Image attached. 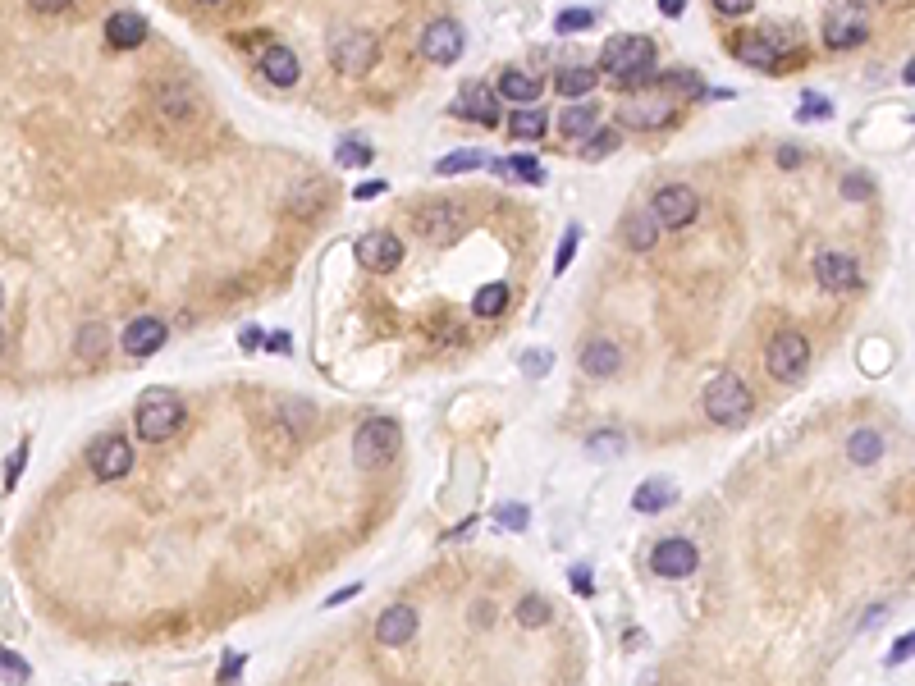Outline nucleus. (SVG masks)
Masks as SVG:
<instances>
[{
    "instance_id": "obj_1",
    "label": "nucleus",
    "mask_w": 915,
    "mask_h": 686,
    "mask_svg": "<svg viewBox=\"0 0 915 686\" xmlns=\"http://www.w3.org/2000/svg\"><path fill=\"white\" fill-rule=\"evenodd\" d=\"M600 69L609 78H618L623 87H646L650 69H655V42L650 37H632V33H618L604 42L600 51Z\"/></svg>"
},
{
    "instance_id": "obj_2",
    "label": "nucleus",
    "mask_w": 915,
    "mask_h": 686,
    "mask_svg": "<svg viewBox=\"0 0 915 686\" xmlns=\"http://www.w3.org/2000/svg\"><path fill=\"white\" fill-rule=\"evenodd\" d=\"M705 417L714 421V426H742L746 417H751L755 398L751 389H746L742 376H732V371H723V376H714L710 385H705Z\"/></svg>"
},
{
    "instance_id": "obj_3",
    "label": "nucleus",
    "mask_w": 915,
    "mask_h": 686,
    "mask_svg": "<svg viewBox=\"0 0 915 686\" xmlns=\"http://www.w3.org/2000/svg\"><path fill=\"white\" fill-rule=\"evenodd\" d=\"M765 366H769V376L774 380H801L806 376V366H810V343H806V334H797V330H778L774 339H769V348H765Z\"/></svg>"
},
{
    "instance_id": "obj_4",
    "label": "nucleus",
    "mask_w": 915,
    "mask_h": 686,
    "mask_svg": "<svg viewBox=\"0 0 915 686\" xmlns=\"http://www.w3.org/2000/svg\"><path fill=\"white\" fill-rule=\"evenodd\" d=\"M183 426V403L174 394H147L138 403V435L142 440H151V444H165L174 435V430Z\"/></svg>"
},
{
    "instance_id": "obj_5",
    "label": "nucleus",
    "mask_w": 915,
    "mask_h": 686,
    "mask_svg": "<svg viewBox=\"0 0 915 686\" xmlns=\"http://www.w3.org/2000/svg\"><path fill=\"white\" fill-rule=\"evenodd\" d=\"M394 449H399V426L389 417H371L357 426L353 435V462L357 467H380V462L394 458Z\"/></svg>"
},
{
    "instance_id": "obj_6",
    "label": "nucleus",
    "mask_w": 915,
    "mask_h": 686,
    "mask_svg": "<svg viewBox=\"0 0 915 686\" xmlns=\"http://www.w3.org/2000/svg\"><path fill=\"white\" fill-rule=\"evenodd\" d=\"M376 55H380V46L371 33H339L330 42V65L344 78H362L366 69L376 65Z\"/></svg>"
},
{
    "instance_id": "obj_7",
    "label": "nucleus",
    "mask_w": 915,
    "mask_h": 686,
    "mask_svg": "<svg viewBox=\"0 0 915 686\" xmlns=\"http://www.w3.org/2000/svg\"><path fill=\"white\" fill-rule=\"evenodd\" d=\"M696 563H700V549L691 545V540H682V536H668V540H659V545L650 549V572H655V577H668V581L691 577Z\"/></svg>"
},
{
    "instance_id": "obj_8",
    "label": "nucleus",
    "mask_w": 915,
    "mask_h": 686,
    "mask_svg": "<svg viewBox=\"0 0 915 686\" xmlns=\"http://www.w3.org/2000/svg\"><path fill=\"white\" fill-rule=\"evenodd\" d=\"M623 124L627 129H664L668 119L678 115V106H673V97L668 92H659V87H646L636 101H623Z\"/></svg>"
},
{
    "instance_id": "obj_9",
    "label": "nucleus",
    "mask_w": 915,
    "mask_h": 686,
    "mask_svg": "<svg viewBox=\"0 0 915 686\" xmlns=\"http://www.w3.org/2000/svg\"><path fill=\"white\" fill-rule=\"evenodd\" d=\"M700 211V197L691 193V188H682V183H668V188H659L655 202H650V215H655L664 229H682L691 225Z\"/></svg>"
},
{
    "instance_id": "obj_10",
    "label": "nucleus",
    "mask_w": 915,
    "mask_h": 686,
    "mask_svg": "<svg viewBox=\"0 0 915 686\" xmlns=\"http://www.w3.org/2000/svg\"><path fill=\"white\" fill-rule=\"evenodd\" d=\"M87 462H92L97 481H119V476H129V467H133V449H129L124 435H101V440H92V449H87Z\"/></svg>"
},
{
    "instance_id": "obj_11",
    "label": "nucleus",
    "mask_w": 915,
    "mask_h": 686,
    "mask_svg": "<svg viewBox=\"0 0 915 686\" xmlns=\"http://www.w3.org/2000/svg\"><path fill=\"white\" fill-rule=\"evenodd\" d=\"M421 55L431 60V65H453L458 55H463V28L458 19H431L421 28Z\"/></svg>"
},
{
    "instance_id": "obj_12",
    "label": "nucleus",
    "mask_w": 915,
    "mask_h": 686,
    "mask_svg": "<svg viewBox=\"0 0 915 686\" xmlns=\"http://www.w3.org/2000/svg\"><path fill=\"white\" fill-rule=\"evenodd\" d=\"M353 252L366 270H394L403 261V238L389 234V229H371V234L357 238Z\"/></svg>"
},
{
    "instance_id": "obj_13",
    "label": "nucleus",
    "mask_w": 915,
    "mask_h": 686,
    "mask_svg": "<svg viewBox=\"0 0 915 686\" xmlns=\"http://www.w3.org/2000/svg\"><path fill=\"white\" fill-rule=\"evenodd\" d=\"M815 279L829 293H856L861 289V266H856V257H847V252H819Z\"/></svg>"
},
{
    "instance_id": "obj_14",
    "label": "nucleus",
    "mask_w": 915,
    "mask_h": 686,
    "mask_svg": "<svg viewBox=\"0 0 915 686\" xmlns=\"http://www.w3.org/2000/svg\"><path fill=\"white\" fill-rule=\"evenodd\" d=\"M824 42L833 51H851V46L865 42V19L861 10H851V5H838V10L824 14Z\"/></svg>"
},
{
    "instance_id": "obj_15",
    "label": "nucleus",
    "mask_w": 915,
    "mask_h": 686,
    "mask_svg": "<svg viewBox=\"0 0 915 686\" xmlns=\"http://www.w3.org/2000/svg\"><path fill=\"white\" fill-rule=\"evenodd\" d=\"M417 234L426 238V243H453L458 238V206L449 202H426L417 211Z\"/></svg>"
},
{
    "instance_id": "obj_16",
    "label": "nucleus",
    "mask_w": 915,
    "mask_h": 686,
    "mask_svg": "<svg viewBox=\"0 0 915 686\" xmlns=\"http://www.w3.org/2000/svg\"><path fill=\"white\" fill-rule=\"evenodd\" d=\"M165 321H156V316H138V321L124 325V334H119V343H124V353L129 357H151L165 348Z\"/></svg>"
},
{
    "instance_id": "obj_17",
    "label": "nucleus",
    "mask_w": 915,
    "mask_h": 686,
    "mask_svg": "<svg viewBox=\"0 0 915 686\" xmlns=\"http://www.w3.org/2000/svg\"><path fill=\"white\" fill-rule=\"evenodd\" d=\"M453 115H467L476 124H495L499 119V92L490 83H467L453 101Z\"/></svg>"
},
{
    "instance_id": "obj_18",
    "label": "nucleus",
    "mask_w": 915,
    "mask_h": 686,
    "mask_svg": "<svg viewBox=\"0 0 915 686\" xmlns=\"http://www.w3.org/2000/svg\"><path fill=\"white\" fill-rule=\"evenodd\" d=\"M417 627H421L417 609H412V604H394V609H385L376 618V641L380 645H408L412 636H417Z\"/></svg>"
},
{
    "instance_id": "obj_19",
    "label": "nucleus",
    "mask_w": 915,
    "mask_h": 686,
    "mask_svg": "<svg viewBox=\"0 0 915 686\" xmlns=\"http://www.w3.org/2000/svg\"><path fill=\"white\" fill-rule=\"evenodd\" d=\"M142 37H147V19L133 10H119L106 19V42L119 46V51H133V46H142Z\"/></svg>"
},
{
    "instance_id": "obj_20",
    "label": "nucleus",
    "mask_w": 915,
    "mask_h": 686,
    "mask_svg": "<svg viewBox=\"0 0 915 686\" xmlns=\"http://www.w3.org/2000/svg\"><path fill=\"white\" fill-rule=\"evenodd\" d=\"M618 366H623V348H618L614 339H591L582 348V371H586V376H595V380L614 376Z\"/></svg>"
},
{
    "instance_id": "obj_21",
    "label": "nucleus",
    "mask_w": 915,
    "mask_h": 686,
    "mask_svg": "<svg viewBox=\"0 0 915 686\" xmlns=\"http://www.w3.org/2000/svg\"><path fill=\"white\" fill-rule=\"evenodd\" d=\"M495 92L504 101H517V110H527L531 101L540 97V78L527 74V69H504V74H499V83H495Z\"/></svg>"
},
{
    "instance_id": "obj_22",
    "label": "nucleus",
    "mask_w": 915,
    "mask_h": 686,
    "mask_svg": "<svg viewBox=\"0 0 915 686\" xmlns=\"http://www.w3.org/2000/svg\"><path fill=\"white\" fill-rule=\"evenodd\" d=\"M261 74H266L275 87H293L298 83V55H293L289 46H266V51H261Z\"/></svg>"
},
{
    "instance_id": "obj_23",
    "label": "nucleus",
    "mask_w": 915,
    "mask_h": 686,
    "mask_svg": "<svg viewBox=\"0 0 915 686\" xmlns=\"http://www.w3.org/2000/svg\"><path fill=\"white\" fill-rule=\"evenodd\" d=\"M678 504V490H673V481H664V476H655V481H641V490L632 494V508L636 513H659V508Z\"/></svg>"
},
{
    "instance_id": "obj_24",
    "label": "nucleus",
    "mask_w": 915,
    "mask_h": 686,
    "mask_svg": "<svg viewBox=\"0 0 915 686\" xmlns=\"http://www.w3.org/2000/svg\"><path fill=\"white\" fill-rule=\"evenodd\" d=\"M623 238H627V247H632V252H650V247H655V238H659V220L650 211L627 215Z\"/></svg>"
},
{
    "instance_id": "obj_25",
    "label": "nucleus",
    "mask_w": 915,
    "mask_h": 686,
    "mask_svg": "<svg viewBox=\"0 0 915 686\" xmlns=\"http://www.w3.org/2000/svg\"><path fill=\"white\" fill-rule=\"evenodd\" d=\"M847 458L856 462V467H870V462H879L883 458V435H879V430H851Z\"/></svg>"
},
{
    "instance_id": "obj_26",
    "label": "nucleus",
    "mask_w": 915,
    "mask_h": 686,
    "mask_svg": "<svg viewBox=\"0 0 915 686\" xmlns=\"http://www.w3.org/2000/svg\"><path fill=\"white\" fill-rule=\"evenodd\" d=\"M595 124H600V110H595V106H568L559 115V133H563V138H591Z\"/></svg>"
},
{
    "instance_id": "obj_27",
    "label": "nucleus",
    "mask_w": 915,
    "mask_h": 686,
    "mask_svg": "<svg viewBox=\"0 0 915 686\" xmlns=\"http://www.w3.org/2000/svg\"><path fill=\"white\" fill-rule=\"evenodd\" d=\"M545 129H549V119H545V110H536V106H527V110H513L508 115V133L513 138H522V142H536V138H545Z\"/></svg>"
},
{
    "instance_id": "obj_28",
    "label": "nucleus",
    "mask_w": 915,
    "mask_h": 686,
    "mask_svg": "<svg viewBox=\"0 0 915 686\" xmlns=\"http://www.w3.org/2000/svg\"><path fill=\"white\" fill-rule=\"evenodd\" d=\"M737 55L751 69H778V42H769V37H742Z\"/></svg>"
},
{
    "instance_id": "obj_29",
    "label": "nucleus",
    "mask_w": 915,
    "mask_h": 686,
    "mask_svg": "<svg viewBox=\"0 0 915 686\" xmlns=\"http://www.w3.org/2000/svg\"><path fill=\"white\" fill-rule=\"evenodd\" d=\"M595 83H600V69H591V65H572V69H563V74H559V92H563V97H586Z\"/></svg>"
},
{
    "instance_id": "obj_30",
    "label": "nucleus",
    "mask_w": 915,
    "mask_h": 686,
    "mask_svg": "<svg viewBox=\"0 0 915 686\" xmlns=\"http://www.w3.org/2000/svg\"><path fill=\"white\" fill-rule=\"evenodd\" d=\"M106 325H83V330H78V357H83V362H101V357H106Z\"/></svg>"
},
{
    "instance_id": "obj_31",
    "label": "nucleus",
    "mask_w": 915,
    "mask_h": 686,
    "mask_svg": "<svg viewBox=\"0 0 915 686\" xmlns=\"http://www.w3.org/2000/svg\"><path fill=\"white\" fill-rule=\"evenodd\" d=\"M485 161H490L485 151H453V156L435 161V174H467V170H481Z\"/></svg>"
},
{
    "instance_id": "obj_32",
    "label": "nucleus",
    "mask_w": 915,
    "mask_h": 686,
    "mask_svg": "<svg viewBox=\"0 0 915 686\" xmlns=\"http://www.w3.org/2000/svg\"><path fill=\"white\" fill-rule=\"evenodd\" d=\"M504 307H508V284H485V289L472 298L476 316H499Z\"/></svg>"
},
{
    "instance_id": "obj_33",
    "label": "nucleus",
    "mask_w": 915,
    "mask_h": 686,
    "mask_svg": "<svg viewBox=\"0 0 915 686\" xmlns=\"http://www.w3.org/2000/svg\"><path fill=\"white\" fill-rule=\"evenodd\" d=\"M586 449H591V458H618L627 449V440L618 430H595L591 440H586Z\"/></svg>"
},
{
    "instance_id": "obj_34",
    "label": "nucleus",
    "mask_w": 915,
    "mask_h": 686,
    "mask_svg": "<svg viewBox=\"0 0 915 686\" xmlns=\"http://www.w3.org/2000/svg\"><path fill=\"white\" fill-rule=\"evenodd\" d=\"M371 156H376V151H371V142H362V138H344L334 147V161L339 165H366Z\"/></svg>"
},
{
    "instance_id": "obj_35",
    "label": "nucleus",
    "mask_w": 915,
    "mask_h": 686,
    "mask_svg": "<svg viewBox=\"0 0 915 686\" xmlns=\"http://www.w3.org/2000/svg\"><path fill=\"white\" fill-rule=\"evenodd\" d=\"M499 174H508V179H527V183H540L545 179V170H540V161H531V156H513V161L495 165Z\"/></svg>"
},
{
    "instance_id": "obj_36",
    "label": "nucleus",
    "mask_w": 915,
    "mask_h": 686,
    "mask_svg": "<svg viewBox=\"0 0 915 686\" xmlns=\"http://www.w3.org/2000/svg\"><path fill=\"white\" fill-rule=\"evenodd\" d=\"M609 151H618V129H595L591 138H586V161H600V156H609Z\"/></svg>"
},
{
    "instance_id": "obj_37",
    "label": "nucleus",
    "mask_w": 915,
    "mask_h": 686,
    "mask_svg": "<svg viewBox=\"0 0 915 686\" xmlns=\"http://www.w3.org/2000/svg\"><path fill=\"white\" fill-rule=\"evenodd\" d=\"M517 622H522V627H545V622H549V604L540 600V595H527V600L517 604Z\"/></svg>"
},
{
    "instance_id": "obj_38",
    "label": "nucleus",
    "mask_w": 915,
    "mask_h": 686,
    "mask_svg": "<svg viewBox=\"0 0 915 686\" xmlns=\"http://www.w3.org/2000/svg\"><path fill=\"white\" fill-rule=\"evenodd\" d=\"M833 115V101L819 97V92H801V106H797V119H829Z\"/></svg>"
},
{
    "instance_id": "obj_39",
    "label": "nucleus",
    "mask_w": 915,
    "mask_h": 686,
    "mask_svg": "<svg viewBox=\"0 0 915 686\" xmlns=\"http://www.w3.org/2000/svg\"><path fill=\"white\" fill-rule=\"evenodd\" d=\"M591 23H595V10H563L559 19H554V28H559V33H582Z\"/></svg>"
},
{
    "instance_id": "obj_40",
    "label": "nucleus",
    "mask_w": 915,
    "mask_h": 686,
    "mask_svg": "<svg viewBox=\"0 0 915 686\" xmlns=\"http://www.w3.org/2000/svg\"><path fill=\"white\" fill-rule=\"evenodd\" d=\"M495 522L508 526V531H522V526H527V508H522V504H499L495 508Z\"/></svg>"
},
{
    "instance_id": "obj_41",
    "label": "nucleus",
    "mask_w": 915,
    "mask_h": 686,
    "mask_svg": "<svg viewBox=\"0 0 915 686\" xmlns=\"http://www.w3.org/2000/svg\"><path fill=\"white\" fill-rule=\"evenodd\" d=\"M23 462H28V444H19V449L10 453V462H5V490H14V485H19Z\"/></svg>"
},
{
    "instance_id": "obj_42",
    "label": "nucleus",
    "mask_w": 915,
    "mask_h": 686,
    "mask_svg": "<svg viewBox=\"0 0 915 686\" xmlns=\"http://www.w3.org/2000/svg\"><path fill=\"white\" fill-rule=\"evenodd\" d=\"M577 238H582V225H568V234H563V243H559V261H554V270H568L572 252H577Z\"/></svg>"
},
{
    "instance_id": "obj_43",
    "label": "nucleus",
    "mask_w": 915,
    "mask_h": 686,
    "mask_svg": "<svg viewBox=\"0 0 915 686\" xmlns=\"http://www.w3.org/2000/svg\"><path fill=\"white\" fill-rule=\"evenodd\" d=\"M14 682H28V664L14 650H5V686H14Z\"/></svg>"
},
{
    "instance_id": "obj_44",
    "label": "nucleus",
    "mask_w": 915,
    "mask_h": 686,
    "mask_svg": "<svg viewBox=\"0 0 915 686\" xmlns=\"http://www.w3.org/2000/svg\"><path fill=\"white\" fill-rule=\"evenodd\" d=\"M522 366H527L531 376H545L549 366H554V353H549V348H536V353H527V357H522Z\"/></svg>"
},
{
    "instance_id": "obj_45",
    "label": "nucleus",
    "mask_w": 915,
    "mask_h": 686,
    "mask_svg": "<svg viewBox=\"0 0 915 686\" xmlns=\"http://www.w3.org/2000/svg\"><path fill=\"white\" fill-rule=\"evenodd\" d=\"M842 197H851V202H856V197H870V179H865V174H847V179H842Z\"/></svg>"
},
{
    "instance_id": "obj_46",
    "label": "nucleus",
    "mask_w": 915,
    "mask_h": 686,
    "mask_svg": "<svg viewBox=\"0 0 915 686\" xmlns=\"http://www.w3.org/2000/svg\"><path fill=\"white\" fill-rule=\"evenodd\" d=\"M911 654H915V632H911V636H902V641H897L893 650H888V664L897 668V664H906V659H911Z\"/></svg>"
},
{
    "instance_id": "obj_47",
    "label": "nucleus",
    "mask_w": 915,
    "mask_h": 686,
    "mask_svg": "<svg viewBox=\"0 0 915 686\" xmlns=\"http://www.w3.org/2000/svg\"><path fill=\"white\" fill-rule=\"evenodd\" d=\"M385 188H389L385 179H366V183H357V188H353V197H357V202H371V197H380Z\"/></svg>"
},
{
    "instance_id": "obj_48",
    "label": "nucleus",
    "mask_w": 915,
    "mask_h": 686,
    "mask_svg": "<svg viewBox=\"0 0 915 686\" xmlns=\"http://www.w3.org/2000/svg\"><path fill=\"white\" fill-rule=\"evenodd\" d=\"M572 586H577V595H591V568H586V563L572 568Z\"/></svg>"
},
{
    "instance_id": "obj_49",
    "label": "nucleus",
    "mask_w": 915,
    "mask_h": 686,
    "mask_svg": "<svg viewBox=\"0 0 915 686\" xmlns=\"http://www.w3.org/2000/svg\"><path fill=\"white\" fill-rule=\"evenodd\" d=\"M719 5V14H728V19H737V14L751 10V0H714Z\"/></svg>"
},
{
    "instance_id": "obj_50",
    "label": "nucleus",
    "mask_w": 915,
    "mask_h": 686,
    "mask_svg": "<svg viewBox=\"0 0 915 686\" xmlns=\"http://www.w3.org/2000/svg\"><path fill=\"white\" fill-rule=\"evenodd\" d=\"M778 165H783V170H792V165H801V151H797V147H783V151H778Z\"/></svg>"
},
{
    "instance_id": "obj_51",
    "label": "nucleus",
    "mask_w": 915,
    "mask_h": 686,
    "mask_svg": "<svg viewBox=\"0 0 915 686\" xmlns=\"http://www.w3.org/2000/svg\"><path fill=\"white\" fill-rule=\"evenodd\" d=\"M266 348H270V353H289L293 343H289V334H270V339H266Z\"/></svg>"
},
{
    "instance_id": "obj_52",
    "label": "nucleus",
    "mask_w": 915,
    "mask_h": 686,
    "mask_svg": "<svg viewBox=\"0 0 915 686\" xmlns=\"http://www.w3.org/2000/svg\"><path fill=\"white\" fill-rule=\"evenodd\" d=\"M659 14H664V19H678V14H682V0H659Z\"/></svg>"
},
{
    "instance_id": "obj_53",
    "label": "nucleus",
    "mask_w": 915,
    "mask_h": 686,
    "mask_svg": "<svg viewBox=\"0 0 915 686\" xmlns=\"http://www.w3.org/2000/svg\"><path fill=\"white\" fill-rule=\"evenodd\" d=\"M238 668H243V659H234V654H229V659H225V673H220V682H234Z\"/></svg>"
},
{
    "instance_id": "obj_54",
    "label": "nucleus",
    "mask_w": 915,
    "mask_h": 686,
    "mask_svg": "<svg viewBox=\"0 0 915 686\" xmlns=\"http://www.w3.org/2000/svg\"><path fill=\"white\" fill-rule=\"evenodd\" d=\"M257 343H261V330L257 325H248V330H243V348H257Z\"/></svg>"
},
{
    "instance_id": "obj_55",
    "label": "nucleus",
    "mask_w": 915,
    "mask_h": 686,
    "mask_svg": "<svg viewBox=\"0 0 915 686\" xmlns=\"http://www.w3.org/2000/svg\"><path fill=\"white\" fill-rule=\"evenodd\" d=\"M357 590H362V586H357V581H353V586H348V590H339V595H330V604H344V600H353Z\"/></svg>"
},
{
    "instance_id": "obj_56",
    "label": "nucleus",
    "mask_w": 915,
    "mask_h": 686,
    "mask_svg": "<svg viewBox=\"0 0 915 686\" xmlns=\"http://www.w3.org/2000/svg\"><path fill=\"white\" fill-rule=\"evenodd\" d=\"M902 83H911V87H915V55H911V60H906V65H902Z\"/></svg>"
}]
</instances>
